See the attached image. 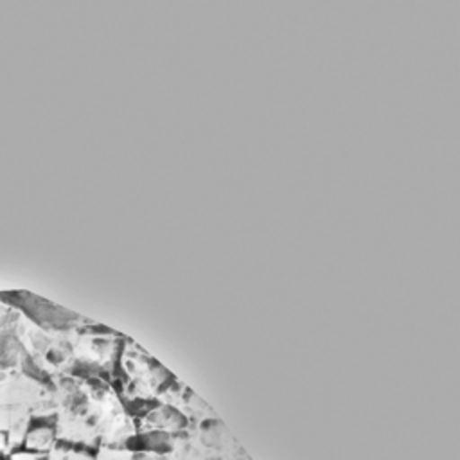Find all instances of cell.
Returning a JSON list of instances; mask_svg holds the SVG:
<instances>
[{"instance_id": "cell-1", "label": "cell", "mask_w": 460, "mask_h": 460, "mask_svg": "<svg viewBox=\"0 0 460 460\" xmlns=\"http://www.w3.org/2000/svg\"><path fill=\"white\" fill-rule=\"evenodd\" d=\"M120 367L129 377V386L135 392L147 394L149 390L162 386L165 381H169V372L155 361L146 350H142L133 340L126 338L120 345Z\"/></svg>"}, {"instance_id": "cell-2", "label": "cell", "mask_w": 460, "mask_h": 460, "mask_svg": "<svg viewBox=\"0 0 460 460\" xmlns=\"http://www.w3.org/2000/svg\"><path fill=\"white\" fill-rule=\"evenodd\" d=\"M70 338L77 354L86 361H92L97 365L111 363L120 352V345L124 340L122 334L93 323L92 327L84 325L83 329H74Z\"/></svg>"}]
</instances>
